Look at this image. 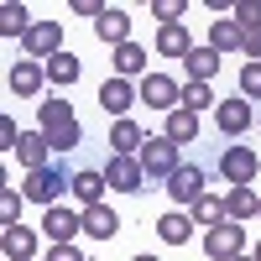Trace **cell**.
Wrapping results in <instances>:
<instances>
[{"label": "cell", "mask_w": 261, "mask_h": 261, "mask_svg": "<svg viewBox=\"0 0 261 261\" xmlns=\"http://www.w3.org/2000/svg\"><path fill=\"white\" fill-rule=\"evenodd\" d=\"M188 214H193V225H199V230H214V225H225V199H220V193H204Z\"/></svg>", "instance_id": "obj_27"}, {"label": "cell", "mask_w": 261, "mask_h": 261, "mask_svg": "<svg viewBox=\"0 0 261 261\" xmlns=\"http://www.w3.org/2000/svg\"><path fill=\"white\" fill-rule=\"evenodd\" d=\"M241 94L261 99V63H241Z\"/></svg>", "instance_id": "obj_33"}, {"label": "cell", "mask_w": 261, "mask_h": 261, "mask_svg": "<svg viewBox=\"0 0 261 261\" xmlns=\"http://www.w3.org/2000/svg\"><path fill=\"white\" fill-rule=\"evenodd\" d=\"M6 84H11V94H37L42 84H47V63H32V58H21V63H11V73H6Z\"/></svg>", "instance_id": "obj_14"}, {"label": "cell", "mask_w": 261, "mask_h": 261, "mask_svg": "<svg viewBox=\"0 0 261 261\" xmlns=\"http://www.w3.org/2000/svg\"><path fill=\"white\" fill-rule=\"evenodd\" d=\"M16 157H21V167H27V172H42V167H53V141L42 136V130H27L21 146H16Z\"/></svg>", "instance_id": "obj_16"}, {"label": "cell", "mask_w": 261, "mask_h": 261, "mask_svg": "<svg viewBox=\"0 0 261 261\" xmlns=\"http://www.w3.org/2000/svg\"><path fill=\"white\" fill-rule=\"evenodd\" d=\"M256 172H261V157H256L251 146H225V151H220V178H225L230 188H251Z\"/></svg>", "instance_id": "obj_5"}, {"label": "cell", "mask_w": 261, "mask_h": 261, "mask_svg": "<svg viewBox=\"0 0 261 261\" xmlns=\"http://www.w3.org/2000/svg\"><path fill=\"white\" fill-rule=\"evenodd\" d=\"M235 261H256V256H235Z\"/></svg>", "instance_id": "obj_40"}, {"label": "cell", "mask_w": 261, "mask_h": 261, "mask_svg": "<svg viewBox=\"0 0 261 261\" xmlns=\"http://www.w3.org/2000/svg\"><path fill=\"white\" fill-rule=\"evenodd\" d=\"M0 251H6V261H32L37 256V230L6 225V230H0Z\"/></svg>", "instance_id": "obj_18"}, {"label": "cell", "mask_w": 261, "mask_h": 261, "mask_svg": "<svg viewBox=\"0 0 261 261\" xmlns=\"http://www.w3.org/2000/svg\"><path fill=\"white\" fill-rule=\"evenodd\" d=\"M141 172H146V178H172V172H178L183 167V146L178 141H167V136H146V146H141Z\"/></svg>", "instance_id": "obj_3"}, {"label": "cell", "mask_w": 261, "mask_h": 261, "mask_svg": "<svg viewBox=\"0 0 261 261\" xmlns=\"http://www.w3.org/2000/svg\"><path fill=\"white\" fill-rule=\"evenodd\" d=\"M256 125H261V115H256Z\"/></svg>", "instance_id": "obj_41"}, {"label": "cell", "mask_w": 261, "mask_h": 261, "mask_svg": "<svg viewBox=\"0 0 261 261\" xmlns=\"http://www.w3.org/2000/svg\"><path fill=\"white\" fill-rule=\"evenodd\" d=\"M21 53H27L32 63H53L63 53V21H37V27L21 37Z\"/></svg>", "instance_id": "obj_6"}, {"label": "cell", "mask_w": 261, "mask_h": 261, "mask_svg": "<svg viewBox=\"0 0 261 261\" xmlns=\"http://www.w3.org/2000/svg\"><path fill=\"white\" fill-rule=\"evenodd\" d=\"M256 214H261V193L256 188H230L225 193V220L241 225V220H256Z\"/></svg>", "instance_id": "obj_23"}, {"label": "cell", "mask_w": 261, "mask_h": 261, "mask_svg": "<svg viewBox=\"0 0 261 261\" xmlns=\"http://www.w3.org/2000/svg\"><path fill=\"white\" fill-rule=\"evenodd\" d=\"M146 79V47L141 42H125V47H115V79Z\"/></svg>", "instance_id": "obj_26"}, {"label": "cell", "mask_w": 261, "mask_h": 261, "mask_svg": "<svg viewBox=\"0 0 261 261\" xmlns=\"http://www.w3.org/2000/svg\"><path fill=\"white\" fill-rule=\"evenodd\" d=\"M162 136H167V141H178V146H188L193 136H199V115H193V110H172Z\"/></svg>", "instance_id": "obj_28"}, {"label": "cell", "mask_w": 261, "mask_h": 261, "mask_svg": "<svg viewBox=\"0 0 261 261\" xmlns=\"http://www.w3.org/2000/svg\"><path fill=\"white\" fill-rule=\"evenodd\" d=\"M157 53L162 58H188L193 53V37H188L183 21H178V27H157Z\"/></svg>", "instance_id": "obj_24"}, {"label": "cell", "mask_w": 261, "mask_h": 261, "mask_svg": "<svg viewBox=\"0 0 261 261\" xmlns=\"http://www.w3.org/2000/svg\"><path fill=\"white\" fill-rule=\"evenodd\" d=\"M21 199H27L21 188H0V220L6 225H21Z\"/></svg>", "instance_id": "obj_31"}, {"label": "cell", "mask_w": 261, "mask_h": 261, "mask_svg": "<svg viewBox=\"0 0 261 261\" xmlns=\"http://www.w3.org/2000/svg\"><path fill=\"white\" fill-rule=\"evenodd\" d=\"M209 105H220L209 84H183V105H178V110H193V115H199V110H209Z\"/></svg>", "instance_id": "obj_30"}, {"label": "cell", "mask_w": 261, "mask_h": 261, "mask_svg": "<svg viewBox=\"0 0 261 261\" xmlns=\"http://www.w3.org/2000/svg\"><path fill=\"white\" fill-rule=\"evenodd\" d=\"M105 178H110V188H115V193H141L146 172H141V162H136V157H110V162H105Z\"/></svg>", "instance_id": "obj_13"}, {"label": "cell", "mask_w": 261, "mask_h": 261, "mask_svg": "<svg viewBox=\"0 0 261 261\" xmlns=\"http://www.w3.org/2000/svg\"><path fill=\"white\" fill-rule=\"evenodd\" d=\"M21 136H27V130H16V120H11V115H0V146H6L11 157H16V146H21Z\"/></svg>", "instance_id": "obj_35"}, {"label": "cell", "mask_w": 261, "mask_h": 261, "mask_svg": "<svg viewBox=\"0 0 261 261\" xmlns=\"http://www.w3.org/2000/svg\"><path fill=\"white\" fill-rule=\"evenodd\" d=\"M42 230L53 235V246H73L79 235H84V209H47V220H42Z\"/></svg>", "instance_id": "obj_11"}, {"label": "cell", "mask_w": 261, "mask_h": 261, "mask_svg": "<svg viewBox=\"0 0 261 261\" xmlns=\"http://www.w3.org/2000/svg\"><path fill=\"white\" fill-rule=\"evenodd\" d=\"M183 63H188V84H214V73L225 68V58L214 53L209 42H204V47H193V53H188Z\"/></svg>", "instance_id": "obj_19"}, {"label": "cell", "mask_w": 261, "mask_h": 261, "mask_svg": "<svg viewBox=\"0 0 261 261\" xmlns=\"http://www.w3.org/2000/svg\"><path fill=\"white\" fill-rule=\"evenodd\" d=\"M230 16L241 27H261V0H241V6H230Z\"/></svg>", "instance_id": "obj_34"}, {"label": "cell", "mask_w": 261, "mask_h": 261, "mask_svg": "<svg viewBox=\"0 0 261 261\" xmlns=\"http://www.w3.org/2000/svg\"><path fill=\"white\" fill-rule=\"evenodd\" d=\"M130 261H157V256H146V251H141V256H130Z\"/></svg>", "instance_id": "obj_38"}, {"label": "cell", "mask_w": 261, "mask_h": 261, "mask_svg": "<svg viewBox=\"0 0 261 261\" xmlns=\"http://www.w3.org/2000/svg\"><path fill=\"white\" fill-rule=\"evenodd\" d=\"M47 261H84V251H79V246H53Z\"/></svg>", "instance_id": "obj_37"}, {"label": "cell", "mask_w": 261, "mask_h": 261, "mask_svg": "<svg viewBox=\"0 0 261 261\" xmlns=\"http://www.w3.org/2000/svg\"><path fill=\"white\" fill-rule=\"evenodd\" d=\"M105 188H110L105 167H79V172H73V199H79V209H94V204H105Z\"/></svg>", "instance_id": "obj_12"}, {"label": "cell", "mask_w": 261, "mask_h": 261, "mask_svg": "<svg viewBox=\"0 0 261 261\" xmlns=\"http://www.w3.org/2000/svg\"><path fill=\"white\" fill-rule=\"evenodd\" d=\"M141 105H151V110L172 115V110L183 105V84L167 79V73H146V79H141Z\"/></svg>", "instance_id": "obj_7"}, {"label": "cell", "mask_w": 261, "mask_h": 261, "mask_svg": "<svg viewBox=\"0 0 261 261\" xmlns=\"http://www.w3.org/2000/svg\"><path fill=\"white\" fill-rule=\"evenodd\" d=\"M94 37L105 42V47H125V42H130V16L120 6H105V16L94 21Z\"/></svg>", "instance_id": "obj_15"}, {"label": "cell", "mask_w": 261, "mask_h": 261, "mask_svg": "<svg viewBox=\"0 0 261 261\" xmlns=\"http://www.w3.org/2000/svg\"><path fill=\"white\" fill-rule=\"evenodd\" d=\"M151 16H157L162 27H178V21L188 16V6H183V0H157V6H151Z\"/></svg>", "instance_id": "obj_32"}, {"label": "cell", "mask_w": 261, "mask_h": 261, "mask_svg": "<svg viewBox=\"0 0 261 261\" xmlns=\"http://www.w3.org/2000/svg\"><path fill=\"white\" fill-rule=\"evenodd\" d=\"M37 130H42V136L53 141V151H58V157L79 151V141H84V125H79L73 105L63 99V94H53L47 105H37Z\"/></svg>", "instance_id": "obj_1"}, {"label": "cell", "mask_w": 261, "mask_h": 261, "mask_svg": "<svg viewBox=\"0 0 261 261\" xmlns=\"http://www.w3.org/2000/svg\"><path fill=\"white\" fill-rule=\"evenodd\" d=\"M256 220H261V214H256Z\"/></svg>", "instance_id": "obj_42"}, {"label": "cell", "mask_w": 261, "mask_h": 261, "mask_svg": "<svg viewBox=\"0 0 261 261\" xmlns=\"http://www.w3.org/2000/svg\"><path fill=\"white\" fill-rule=\"evenodd\" d=\"M251 256H256V261H261V241H256V251H251Z\"/></svg>", "instance_id": "obj_39"}, {"label": "cell", "mask_w": 261, "mask_h": 261, "mask_svg": "<svg viewBox=\"0 0 261 261\" xmlns=\"http://www.w3.org/2000/svg\"><path fill=\"white\" fill-rule=\"evenodd\" d=\"M241 53L251 63H261V27H246V42H241Z\"/></svg>", "instance_id": "obj_36"}, {"label": "cell", "mask_w": 261, "mask_h": 261, "mask_svg": "<svg viewBox=\"0 0 261 261\" xmlns=\"http://www.w3.org/2000/svg\"><path fill=\"white\" fill-rule=\"evenodd\" d=\"M204 251H209V261H235V256H246V230L235 225V220L214 225V230L204 235Z\"/></svg>", "instance_id": "obj_8"}, {"label": "cell", "mask_w": 261, "mask_h": 261, "mask_svg": "<svg viewBox=\"0 0 261 261\" xmlns=\"http://www.w3.org/2000/svg\"><path fill=\"white\" fill-rule=\"evenodd\" d=\"M79 73H84V63H79L68 47H63V53L47 63V84H58V89H73V84H79Z\"/></svg>", "instance_id": "obj_25"}, {"label": "cell", "mask_w": 261, "mask_h": 261, "mask_svg": "<svg viewBox=\"0 0 261 261\" xmlns=\"http://www.w3.org/2000/svg\"><path fill=\"white\" fill-rule=\"evenodd\" d=\"M32 27H37V21H32L27 6H16V0H11V6H0V32H6V37H27Z\"/></svg>", "instance_id": "obj_29"}, {"label": "cell", "mask_w": 261, "mask_h": 261, "mask_svg": "<svg viewBox=\"0 0 261 261\" xmlns=\"http://www.w3.org/2000/svg\"><path fill=\"white\" fill-rule=\"evenodd\" d=\"M21 193H27L32 204H42V209H58V199H63V193H73V167L58 157L53 167L27 172V178H21Z\"/></svg>", "instance_id": "obj_2"}, {"label": "cell", "mask_w": 261, "mask_h": 261, "mask_svg": "<svg viewBox=\"0 0 261 261\" xmlns=\"http://www.w3.org/2000/svg\"><path fill=\"white\" fill-rule=\"evenodd\" d=\"M141 146H146V136H141V125L130 115L110 125V151H115V157H141Z\"/></svg>", "instance_id": "obj_20"}, {"label": "cell", "mask_w": 261, "mask_h": 261, "mask_svg": "<svg viewBox=\"0 0 261 261\" xmlns=\"http://www.w3.org/2000/svg\"><path fill=\"white\" fill-rule=\"evenodd\" d=\"M214 125H220L230 141H235V136H246V130L256 125V115H251V99H246V94L220 99V105H214Z\"/></svg>", "instance_id": "obj_10"}, {"label": "cell", "mask_w": 261, "mask_h": 261, "mask_svg": "<svg viewBox=\"0 0 261 261\" xmlns=\"http://www.w3.org/2000/svg\"><path fill=\"white\" fill-rule=\"evenodd\" d=\"M84 235H94V241H115V235H120V214H115L110 204L84 209Z\"/></svg>", "instance_id": "obj_22"}, {"label": "cell", "mask_w": 261, "mask_h": 261, "mask_svg": "<svg viewBox=\"0 0 261 261\" xmlns=\"http://www.w3.org/2000/svg\"><path fill=\"white\" fill-rule=\"evenodd\" d=\"M141 99V84H130V79H105L99 84V110L105 115H115V120H125V110H130V105H136Z\"/></svg>", "instance_id": "obj_9"}, {"label": "cell", "mask_w": 261, "mask_h": 261, "mask_svg": "<svg viewBox=\"0 0 261 261\" xmlns=\"http://www.w3.org/2000/svg\"><path fill=\"white\" fill-rule=\"evenodd\" d=\"M204 193H209V172H204L199 162H183V167L167 178V199L178 204V209H193Z\"/></svg>", "instance_id": "obj_4"}, {"label": "cell", "mask_w": 261, "mask_h": 261, "mask_svg": "<svg viewBox=\"0 0 261 261\" xmlns=\"http://www.w3.org/2000/svg\"><path fill=\"white\" fill-rule=\"evenodd\" d=\"M241 42H246V27H241V21H235V16H220V21H214V27H209V47L214 53H241Z\"/></svg>", "instance_id": "obj_21"}, {"label": "cell", "mask_w": 261, "mask_h": 261, "mask_svg": "<svg viewBox=\"0 0 261 261\" xmlns=\"http://www.w3.org/2000/svg\"><path fill=\"white\" fill-rule=\"evenodd\" d=\"M193 230H199V225H193L188 209H167L162 220H157V241H162V246H188Z\"/></svg>", "instance_id": "obj_17"}]
</instances>
